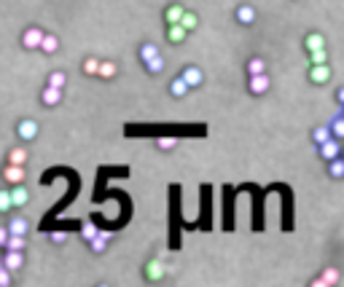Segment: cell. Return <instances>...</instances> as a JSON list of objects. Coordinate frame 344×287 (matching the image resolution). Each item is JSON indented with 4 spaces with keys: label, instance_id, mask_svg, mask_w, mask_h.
Returning a JSON list of instances; mask_svg holds the SVG:
<instances>
[{
    "label": "cell",
    "instance_id": "cell-1",
    "mask_svg": "<svg viewBox=\"0 0 344 287\" xmlns=\"http://www.w3.org/2000/svg\"><path fill=\"white\" fill-rule=\"evenodd\" d=\"M3 180L8 185H19V183H24V164H8L3 169Z\"/></svg>",
    "mask_w": 344,
    "mask_h": 287
},
{
    "label": "cell",
    "instance_id": "cell-2",
    "mask_svg": "<svg viewBox=\"0 0 344 287\" xmlns=\"http://www.w3.org/2000/svg\"><path fill=\"white\" fill-rule=\"evenodd\" d=\"M0 260H3V269H5V271H11V274H14V271H19V269H22V263H24V255H22V252H19V250H8V252H5V255L0 258Z\"/></svg>",
    "mask_w": 344,
    "mask_h": 287
},
{
    "label": "cell",
    "instance_id": "cell-3",
    "mask_svg": "<svg viewBox=\"0 0 344 287\" xmlns=\"http://www.w3.org/2000/svg\"><path fill=\"white\" fill-rule=\"evenodd\" d=\"M110 239H113V233H110V231H100V228H97V233L89 239L91 252H97V255H100V252H105V247H108Z\"/></svg>",
    "mask_w": 344,
    "mask_h": 287
},
{
    "label": "cell",
    "instance_id": "cell-4",
    "mask_svg": "<svg viewBox=\"0 0 344 287\" xmlns=\"http://www.w3.org/2000/svg\"><path fill=\"white\" fill-rule=\"evenodd\" d=\"M339 150H342V145L336 143V140H331V137L326 140V143H320V145H317V153H320V156L326 158V161L336 158V156H339Z\"/></svg>",
    "mask_w": 344,
    "mask_h": 287
},
{
    "label": "cell",
    "instance_id": "cell-5",
    "mask_svg": "<svg viewBox=\"0 0 344 287\" xmlns=\"http://www.w3.org/2000/svg\"><path fill=\"white\" fill-rule=\"evenodd\" d=\"M41 38H43V30L30 27V30L22 32V46L24 49H38V46H41Z\"/></svg>",
    "mask_w": 344,
    "mask_h": 287
},
{
    "label": "cell",
    "instance_id": "cell-6",
    "mask_svg": "<svg viewBox=\"0 0 344 287\" xmlns=\"http://www.w3.org/2000/svg\"><path fill=\"white\" fill-rule=\"evenodd\" d=\"M309 78H312V83H328V81H331V68H328V62H326V65H312V70H309Z\"/></svg>",
    "mask_w": 344,
    "mask_h": 287
},
{
    "label": "cell",
    "instance_id": "cell-7",
    "mask_svg": "<svg viewBox=\"0 0 344 287\" xmlns=\"http://www.w3.org/2000/svg\"><path fill=\"white\" fill-rule=\"evenodd\" d=\"M16 135L27 143V140H35V135H38V124L35 121H30V118H24L22 124L16 126Z\"/></svg>",
    "mask_w": 344,
    "mask_h": 287
},
{
    "label": "cell",
    "instance_id": "cell-8",
    "mask_svg": "<svg viewBox=\"0 0 344 287\" xmlns=\"http://www.w3.org/2000/svg\"><path fill=\"white\" fill-rule=\"evenodd\" d=\"M250 91L253 94H263V91L269 89V78H266V72H256V75H250Z\"/></svg>",
    "mask_w": 344,
    "mask_h": 287
},
{
    "label": "cell",
    "instance_id": "cell-9",
    "mask_svg": "<svg viewBox=\"0 0 344 287\" xmlns=\"http://www.w3.org/2000/svg\"><path fill=\"white\" fill-rule=\"evenodd\" d=\"M183 81H186V86H188V89H194V86H199L202 81H204V78H202V70L199 68H186V70H183Z\"/></svg>",
    "mask_w": 344,
    "mask_h": 287
},
{
    "label": "cell",
    "instance_id": "cell-10",
    "mask_svg": "<svg viewBox=\"0 0 344 287\" xmlns=\"http://www.w3.org/2000/svg\"><path fill=\"white\" fill-rule=\"evenodd\" d=\"M8 193H11V207H22V204H27V199H30V193H27V188H22V183L14 185Z\"/></svg>",
    "mask_w": 344,
    "mask_h": 287
},
{
    "label": "cell",
    "instance_id": "cell-11",
    "mask_svg": "<svg viewBox=\"0 0 344 287\" xmlns=\"http://www.w3.org/2000/svg\"><path fill=\"white\" fill-rule=\"evenodd\" d=\"M336 282H339V271H336V269H326V271H323V277H317L315 279V287H328V285H336Z\"/></svg>",
    "mask_w": 344,
    "mask_h": 287
},
{
    "label": "cell",
    "instance_id": "cell-12",
    "mask_svg": "<svg viewBox=\"0 0 344 287\" xmlns=\"http://www.w3.org/2000/svg\"><path fill=\"white\" fill-rule=\"evenodd\" d=\"M186 35L188 32L180 27V24H167V41L170 43H183L186 41Z\"/></svg>",
    "mask_w": 344,
    "mask_h": 287
},
{
    "label": "cell",
    "instance_id": "cell-13",
    "mask_svg": "<svg viewBox=\"0 0 344 287\" xmlns=\"http://www.w3.org/2000/svg\"><path fill=\"white\" fill-rule=\"evenodd\" d=\"M237 22L253 24L256 22V8H253V5H240V8H237Z\"/></svg>",
    "mask_w": 344,
    "mask_h": 287
},
{
    "label": "cell",
    "instance_id": "cell-14",
    "mask_svg": "<svg viewBox=\"0 0 344 287\" xmlns=\"http://www.w3.org/2000/svg\"><path fill=\"white\" fill-rule=\"evenodd\" d=\"M38 49H43V54H54V51L59 49V38L57 35H46V32H43L41 46H38Z\"/></svg>",
    "mask_w": 344,
    "mask_h": 287
},
{
    "label": "cell",
    "instance_id": "cell-15",
    "mask_svg": "<svg viewBox=\"0 0 344 287\" xmlns=\"http://www.w3.org/2000/svg\"><path fill=\"white\" fill-rule=\"evenodd\" d=\"M145 277H148L151 282H156V279H162V277H164V266L159 263V260H151V263L145 266Z\"/></svg>",
    "mask_w": 344,
    "mask_h": 287
},
{
    "label": "cell",
    "instance_id": "cell-16",
    "mask_svg": "<svg viewBox=\"0 0 344 287\" xmlns=\"http://www.w3.org/2000/svg\"><path fill=\"white\" fill-rule=\"evenodd\" d=\"M170 94L175 97V99H183L188 94V86H186V81H183V78H175V81L170 83Z\"/></svg>",
    "mask_w": 344,
    "mask_h": 287
},
{
    "label": "cell",
    "instance_id": "cell-17",
    "mask_svg": "<svg viewBox=\"0 0 344 287\" xmlns=\"http://www.w3.org/2000/svg\"><path fill=\"white\" fill-rule=\"evenodd\" d=\"M59 97H62V89H54V86H46L43 89V105H49V108H54L59 102Z\"/></svg>",
    "mask_w": 344,
    "mask_h": 287
},
{
    "label": "cell",
    "instance_id": "cell-18",
    "mask_svg": "<svg viewBox=\"0 0 344 287\" xmlns=\"http://www.w3.org/2000/svg\"><path fill=\"white\" fill-rule=\"evenodd\" d=\"M5 250H19V252H22L24 250V236H22V233H8V239H5Z\"/></svg>",
    "mask_w": 344,
    "mask_h": 287
},
{
    "label": "cell",
    "instance_id": "cell-19",
    "mask_svg": "<svg viewBox=\"0 0 344 287\" xmlns=\"http://www.w3.org/2000/svg\"><path fill=\"white\" fill-rule=\"evenodd\" d=\"M5 228H8V233H27V220L24 217H11V223L5 225Z\"/></svg>",
    "mask_w": 344,
    "mask_h": 287
},
{
    "label": "cell",
    "instance_id": "cell-20",
    "mask_svg": "<svg viewBox=\"0 0 344 287\" xmlns=\"http://www.w3.org/2000/svg\"><path fill=\"white\" fill-rule=\"evenodd\" d=\"M180 16H183L180 5H170V8L164 11V22H167V24H177V22H180Z\"/></svg>",
    "mask_w": 344,
    "mask_h": 287
},
{
    "label": "cell",
    "instance_id": "cell-21",
    "mask_svg": "<svg viewBox=\"0 0 344 287\" xmlns=\"http://www.w3.org/2000/svg\"><path fill=\"white\" fill-rule=\"evenodd\" d=\"M177 24H180V27L186 30V32H191V30H196V24H199V19H196L194 14H186V11H183V16H180V22H177Z\"/></svg>",
    "mask_w": 344,
    "mask_h": 287
},
{
    "label": "cell",
    "instance_id": "cell-22",
    "mask_svg": "<svg viewBox=\"0 0 344 287\" xmlns=\"http://www.w3.org/2000/svg\"><path fill=\"white\" fill-rule=\"evenodd\" d=\"M307 49H309V51L326 49V38H323V35H317V32H312V35L307 38Z\"/></svg>",
    "mask_w": 344,
    "mask_h": 287
},
{
    "label": "cell",
    "instance_id": "cell-23",
    "mask_svg": "<svg viewBox=\"0 0 344 287\" xmlns=\"http://www.w3.org/2000/svg\"><path fill=\"white\" fill-rule=\"evenodd\" d=\"M143 65H145V70H148V72H162V70H164V59L159 57V54L151 57L148 62H143Z\"/></svg>",
    "mask_w": 344,
    "mask_h": 287
},
{
    "label": "cell",
    "instance_id": "cell-24",
    "mask_svg": "<svg viewBox=\"0 0 344 287\" xmlns=\"http://www.w3.org/2000/svg\"><path fill=\"white\" fill-rule=\"evenodd\" d=\"M328 172H331V177H344V161H339V156L336 158H331V166H328Z\"/></svg>",
    "mask_w": 344,
    "mask_h": 287
},
{
    "label": "cell",
    "instance_id": "cell-25",
    "mask_svg": "<svg viewBox=\"0 0 344 287\" xmlns=\"http://www.w3.org/2000/svg\"><path fill=\"white\" fill-rule=\"evenodd\" d=\"M27 161V150L24 148H14L8 153V164H24Z\"/></svg>",
    "mask_w": 344,
    "mask_h": 287
},
{
    "label": "cell",
    "instance_id": "cell-26",
    "mask_svg": "<svg viewBox=\"0 0 344 287\" xmlns=\"http://www.w3.org/2000/svg\"><path fill=\"white\" fill-rule=\"evenodd\" d=\"M97 75H100V78H113V75H116V65H113V62H100V68H97Z\"/></svg>",
    "mask_w": 344,
    "mask_h": 287
},
{
    "label": "cell",
    "instance_id": "cell-27",
    "mask_svg": "<svg viewBox=\"0 0 344 287\" xmlns=\"http://www.w3.org/2000/svg\"><path fill=\"white\" fill-rule=\"evenodd\" d=\"M156 54H159L156 43H143V46H140V59H143V62H148V59L156 57Z\"/></svg>",
    "mask_w": 344,
    "mask_h": 287
},
{
    "label": "cell",
    "instance_id": "cell-28",
    "mask_svg": "<svg viewBox=\"0 0 344 287\" xmlns=\"http://www.w3.org/2000/svg\"><path fill=\"white\" fill-rule=\"evenodd\" d=\"M328 137H331V129H328V126H317V129H312V140H315L317 145L326 143Z\"/></svg>",
    "mask_w": 344,
    "mask_h": 287
},
{
    "label": "cell",
    "instance_id": "cell-29",
    "mask_svg": "<svg viewBox=\"0 0 344 287\" xmlns=\"http://www.w3.org/2000/svg\"><path fill=\"white\" fill-rule=\"evenodd\" d=\"M309 59H312V65H326L328 54H326V49H317V51H309Z\"/></svg>",
    "mask_w": 344,
    "mask_h": 287
},
{
    "label": "cell",
    "instance_id": "cell-30",
    "mask_svg": "<svg viewBox=\"0 0 344 287\" xmlns=\"http://www.w3.org/2000/svg\"><path fill=\"white\" fill-rule=\"evenodd\" d=\"M65 72H51L49 75V86H54V89H65Z\"/></svg>",
    "mask_w": 344,
    "mask_h": 287
},
{
    "label": "cell",
    "instance_id": "cell-31",
    "mask_svg": "<svg viewBox=\"0 0 344 287\" xmlns=\"http://www.w3.org/2000/svg\"><path fill=\"white\" fill-rule=\"evenodd\" d=\"M97 68H100V59H94V57H89L84 62V72H86V75H97Z\"/></svg>",
    "mask_w": 344,
    "mask_h": 287
},
{
    "label": "cell",
    "instance_id": "cell-32",
    "mask_svg": "<svg viewBox=\"0 0 344 287\" xmlns=\"http://www.w3.org/2000/svg\"><path fill=\"white\" fill-rule=\"evenodd\" d=\"M248 72H250V75H256V72H263V59H261V57H253V59H250V62H248Z\"/></svg>",
    "mask_w": 344,
    "mask_h": 287
},
{
    "label": "cell",
    "instance_id": "cell-33",
    "mask_svg": "<svg viewBox=\"0 0 344 287\" xmlns=\"http://www.w3.org/2000/svg\"><path fill=\"white\" fill-rule=\"evenodd\" d=\"M156 145H159L162 150H172V148L177 145V140H175V137H159V140H156Z\"/></svg>",
    "mask_w": 344,
    "mask_h": 287
},
{
    "label": "cell",
    "instance_id": "cell-34",
    "mask_svg": "<svg viewBox=\"0 0 344 287\" xmlns=\"http://www.w3.org/2000/svg\"><path fill=\"white\" fill-rule=\"evenodd\" d=\"M8 210H11V193L0 191V212H8Z\"/></svg>",
    "mask_w": 344,
    "mask_h": 287
},
{
    "label": "cell",
    "instance_id": "cell-35",
    "mask_svg": "<svg viewBox=\"0 0 344 287\" xmlns=\"http://www.w3.org/2000/svg\"><path fill=\"white\" fill-rule=\"evenodd\" d=\"M328 129H331V135H334V137H342V135H344V121H342V118H336V121L331 124Z\"/></svg>",
    "mask_w": 344,
    "mask_h": 287
},
{
    "label": "cell",
    "instance_id": "cell-36",
    "mask_svg": "<svg viewBox=\"0 0 344 287\" xmlns=\"http://www.w3.org/2000/svg\"><path fill=\"white\" fill-rule=\"evenodd\" d=\"M94 233H97V225H94V223H86V228H81V236L86 239V242H89Z\"/></svg>",
    "mask_w": 344,
    "mask_h": 287
},
{
    "label": "cell",
    "instance_id": "cell-37",
    "mask_svg": "<svg viewBox=\"0 0 344 287\" xmlns=\"http://www.w3.org/2000/svg\"><path fill=\"white\" fill-rule=\"evenodd\" d=\"M11 285V271L0 269V287H8Z\"/></svg>",
    "mask_w": 344,
    "mask_h": 287
},
{
    "label": "cell",
    "instance_id": "cell-38",
    "mask_svg": "<svg viewBox=\"0 0 344 287\" xmlns=\"http://www.w3.org/2000/svg\"><path fill=\"white\" fill-rule=\"evenodd\" d=\"M51 242H68V231H54V233H51Z\"/></svg>",
    "mask_w": 344,
    "mask_h": 287
},
{
    "label": "cell",
    "instance_id": "cell-39",
    "mask_svg": "<svg viewBox=\"0 0 344 287\" xmlns=\"http://www.w3.org/2000/svg\"><path fill=\"white\" fill-rule=\"evenodd\" d=\"M5 239H8V228H0V247L5 244Z\"/></svg>",
    "mask_w": 344,
    "mask_h": 287
},
{
    "label": "cell",
    "instance_id": "cell-40",
    "mask_svg": "<svg viewBox=\"0 0 344 287\" xmlns=\"http://www.w3.org/2000/svg\"><path fill=\"white\" fill-rule=\"evenodd\" d=\"M0 269H3V260H0Z\"/></svg>",
    "mask_w": 344,
    "mask_h": 287
}]
</instances>
